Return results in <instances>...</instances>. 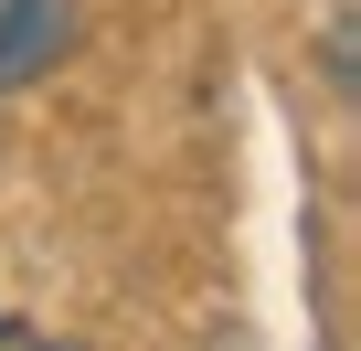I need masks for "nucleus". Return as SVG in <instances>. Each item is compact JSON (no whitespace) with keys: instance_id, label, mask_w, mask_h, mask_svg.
<instances>
[{"instance_id":"f257e3e1","label":"nucleus","mask_w":361,"mask_h":351,"mask_svg":"<svg viewBox=\"0 0 361 351\" xmlns=\"http://www.w3.org/2000/svg\"><path fill=\"white\" fill-rule=\"evenodd\" d=\"M75 32V0H0V85H32Z\"/></svg>"},{"instance_id":"f03ea898","label":"nucleus","mask_w":361,"mask_h":351,"mask_svg":"<svg viewBox=\"0 0 361 351\" xmlns=\"http://www.w3.org/2000/svg\"><path fill=\"white\" fill-rule=\"evenodd\" d=\"M54 351H64V340H54Z\"/></svg>"}]
</instances>
